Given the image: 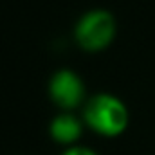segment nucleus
Returning a JSON list of instances; mask_svg holds the SVG:
<instances>
[{
  "label": "nucleus",
  "instance_id": "2",
  "mask_svg": "<svg viewBox=\"0 0 155 155\" xmlns=\"http://www.w3.org/2000/svg\"><path fill=\"white\" fill-rule=\"evenodd\" d=\"M116 33V24L110 13L92 11L87 13L76 27L78 41L88 51H99L107 47Z\"/></svg>",
  "mask_w": 155,
  "mask_h": 155
},
{
  "label": "nucleus",
  "instance_id": "3",
  "mask_svg": "<svg viewBox=\"0 0 155 155\" xmlns=\"http://www.w3.org/2000/svg\"><path fill=\"white\" fill-rule=\"evenodd\" d=\"M51 96L61 108H74L83 99L81 79L72 71H60L51 81Z\"/></svg>",
  "mask_w": 155,
  "mask_h": 155
},
{
  "label": "nucleus",
  "instance_id": "4",
  "mask_svg": "<svg viewBox=\"0 0 155 155\" xmlns=\"http://www.w3.org/2000/svg\"><path fill=\"white\" fill-rule=\"evenodd\" d=\"M81 121L72 114H61L51 123V137L60 144H74L81 137Z\"/></svg>",
  "mask_w": 155,
  "mask_h": 155
},
{
  "label": "nucleus",
  "instance_id": "1",
  "mask_svg": "<svg viewBox=\"0 0 155 155\" xmlns=\"http://www.w3.org/2000/svg\"><path fill=\"white\" fill-rule=\"evenodd\" d=\"M85 123L99 135H121L128 124V112L121 99L110 94L96 96L85 108Z\"/></svg>",
  "mask_w": 155,
  "mask_h": 155
},
{
  "label": "nucleus",
  "instance_id": "5",
  "mask_svg": "<svg viewBox=\"0 0 155 155\" xmlns=\"http://www.w3.org/2000/svg\"><path fill=\"white\" fill-rule=\"evenodd\" d=\"M61 155H97V153L94 150L87 148V146H71V148H67Z\"/></svg>",
  "mask_w": 155,
  "mask_h": 155
}]
</instances>
